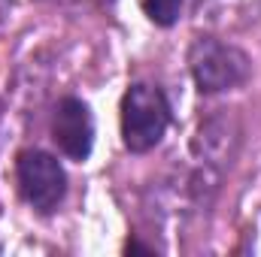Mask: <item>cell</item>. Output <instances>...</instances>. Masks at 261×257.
I'll return each instance as SVG.
<instances>
[{"mask_svg": "<svg viewBox=\"0 0 261 257\" xmlns=\"http://www.w3.org/2000/svg\"><path fill=\"white\" fill-rule=\"evenodd\" d=\"M170 103L161 88L134 82L122 97V142L134 154L152 151L170 127Z\"/></svg>", "mask_w": 261, "mask_h": 257, "instance_id": "cell-1", "label": "cell"}, {"mask_svg": "<svg viewBox=\"0 0 261 257\" xmlns=\"http://www.w3.org/2000/svg\"><path fill=\"white\" fill-rule=\"evenodd\" d=\"M189 70L200 94H222V91L240 88L249 79L252 61L243 49L206 34V37H197L189 49Z\"/></svg>", "mask_w": 261, "mask_h": 257, "instance_id": "cell-2", "label": "cell"}, {"mask_svg": "<svg viewBox=\"0 0 261 257\" xmlns=\"http://www.w3.org/2000/svg\"><path fill=\"white\" fill-rule=\"evenodd\" d=\"M15 182H18L21 200L40 215L55 212L67 194L64 167L58 164L55 154H49L43 148L18 151V157H15Z\"/></svg>", "mask_w": 261, "mask_h": 257, "instance_id": "cell-3", "label": "cell"}, {"mask_svg": "<svg viewBox=\"0 0 261 257\" xmlns=\"http://www.w3.org/2000/svg\"><path fill=\"white\" fill-rule=\"evenodd\" d=\"M52 139L70 160H88L94 148V115L79 97H64L52 115Z\"/></svg>", "mask_w": 261, "mask_h": 257, "instance_id": "cell-4", "label": "cell"}, {"mask_svg": "<svg viewBox=\"0 0 261 257\" xmlns=\"http://www.w3.org/2000/svg\"><path fill=\"white\" fill-rule=\"evenodd\" d=\"M261 0H197L195 21L210 34H237L258 21Z\"/></svg>", "mask_w": 261, "mask_h": 257, "instance_id": "cell-5", "label": "cell"}, {"mask_svg": "<svg viewBox=\"0 0 261 257\" xmlns=\"http://www.w3.org/2000/svg\"><path fill=\"white\" fill-rule=\"evenodd\" d=\"M240 142V127L231 115H216L210 121H203L195 136V154L200 164L213 167V164H228L234 148Z\"/></svg>", "mask_w": 261, "mask_h": 257, "instance_id": "cell-6", "label": "cell"}, {"mask_svg": "<svg viewBox=\"0 0 261 257\" xmlns=\"http://www.w3.org/2000/svg\"><path fill=\"white\" fill-rule=\"evenodd\" d=\"M143 12L149 15V21H155L158 27H170L176 24L179 12H182V0H140Z\"/></svg>", "mask_w": 261, "mask_h": 257, "instance_id": "cell-7", "label": "cell"}]
</instances>
